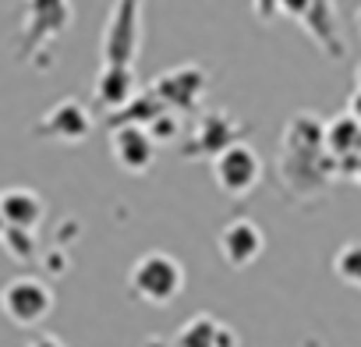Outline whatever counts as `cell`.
<instances>
[{
	"label": "cell",
	"instance_id": "ac0fdd59",
	"mask_svg": "<svg viewBox=\"0 0 361 347\" xmlns=\"http://www.w3.org/2000/svg\"><path fill=\"white\" fill-rule=\"evenodd\" d=\"M252 11L259 22H273L280 18V0H252Z\"/></svg>",
	"mask_w": 361,
	"mask_h": 347
},
{
	"label": "cell",
	"instance_id": "9c48e42d",
	"mask_svg": "<svg viewBox=\"0 0 361 347\" xmlns=\"http://www.w3.org/2000/svg\"><path fill=\"white\" fill-rule=\"evenodd\" d=\"M216 248H220V255H224V262L231 269H245V266L259 262V255L266 252V234H262V227L255 220L238 217V220H231L220 231Z\"/></svg>",
	"mask_w": 361,
	"mask_h": 347
},
{
	"label": "cell",
	"instance_id": "4fadbf2b",
	"mask_svg": "<svg viewBox=\"0 0 361 347\" xmlns=\"http://www.w3.org/2000/svg\"><path fill=\"white\" fill-rule=\"evenodd\" d=\"M135 96H138L135 68H124V64H103V68H99V75H96V82H92V99H96L106 114L124 110Z\"/></svg>",
	"mask_w": 361,
	"mask_h": 347
},
{
	"label": "cell",
	"instance_id": "44dd1931",
	"mask_svg": "<svg viewBox=\"0 0 361 347\" xmlns=\"http://www.w3.org/2000/svg\"><path fill=\"white\" fill-rule=\"evenodd\" d=\"M354 181L361 185V156H357V166H354Z\"/></svg>",
	"mask_w": 361,
	"mask_h": 347
},
{
	"label": "cell",
	"instance_id": "ba28073f",
	"mask_svg": "<svg viewBox=\"0 0 361 347\" xmlns=\"http://www.w3.org/2000/svg\"><path fill=\"white\" fill-rule=\"evenodd\" d=\"M92 131V114L78 103V99H61L54 103L36 124H32V138L39 142H61V145H78L85 142Z\"/></svg>",
	"mask_w": 361,
	"mask_h": 347
},
{
	"label": "cell",
	"instance_id": "8992f818",
	"mask_svg": "<svg viewBox=\"0 0 361 347\" xmlns=\"http://www.w3.org/2000/svg\"><path fill=\"white\" fill-rule=\"evenodd\" d=\"M213 178H216V185H220L224 195L245 199L262 181V159H259V152L248 142H234V145H227L213 159Z\"/></svg>",
	"mask_w": 361,
	"mask_h": 347
},
{
	"label": "cell",
	"instance_id": "cb8c5ba5",
	"mask_svg": "<svg viewBox=\"0 0 361 347\" xmlns=\"http://www.w3.org/2000/svg\"><path fill=\"white\" fill-rule=\"evenodd\" d=\"M357 85H361V64H357Z\"/></svg>",
	"mask_w": 361,
	"mask_h": 347
},
{
	"label": "cell",
	"instance_id": "7402d4cb",
	"mask_svg": "<svg viewBox=\"0 0 361 347\" xmlns=\"http://www.w3.org/2000/svg\"><path fill=\"white\" fill-rule=\"evenodd\" d=\"M4 231H8V224H4V209H0V238H4Z\"/></svg>",
	"mask_w": 361,
	"mask_h": 347
},
{
	"label": "cell",
	"instance_id": "2e32d148",
	"mask_svg": "<svg viewBox=\"0 0 361 347\" xmlns=\"http://www.w3.org/2000/svg\"><path fill=\"white\" fill-rule=\"evenodd\" d=\"M333 273H336L340 284L361 291V238L336 248V255H333Z\"/></svg>",
	"mask_w": 361,
	"mask_h": 347
},
{
	"label": "cell",
	"instance_id": "603a6c76",
	"mask_svg": "<svg viewBox=\"0 0 361 347\" xmlns=\"http://www.w3.org/2000/svg\"><path fill=\"white\" fill-rule=\"evenodd\" d=\"M354 18H357V32H361V8H357V15H354Z\"/></svg>",
	"mask_w": 361,
	"mask_h": 347
},
{
	"label": "cell",
	"instance_id": "8fae6325",
	"mask_svg": "<svg viewBox=\"0 0 361 347\" xmlns=\"http://www.w3.org/2000/svg\"><path fill=\"white\" fill-rule=\"evenodd\" d=\"M110 152L124 174H149L156 159V142L149 138L145 128L124 124V128H110Z\"/></svg>",
	"mask_w": 361,
	"mask_h": 347
},
{
	"label": "cell",
	"instance_id": "d6986e66",
	"mask_svg": "<svg viewBox=\"0 0 361 347\" xmlns=\"http://www.w3.org/2000/svg\"><path fill=\"white\" fill-rule=\"evenodd\" d=\"M25 347H64V340L61 336H54V333H39L36 340H29Z\"/></svg>",
	"mask_w": 361,
	"mask_h": 347
},
{
	"label": "cell",
	"instance_id": "30bf717a",
	"mask_svg": "<svg viewBox=\"0 0 361 347\" xmlns=\"http://www.w3.org/2000/svg\"><path fill=\"white\" fill-rule=\"evenodd\" d=\"M241 142V124L227 114V110H209L202 114L199 128L192 131V142L180 149L185 156H206V159H216L227 145Z\"/></svg>",
	"mask_w": 361,
	"mask_h": 347
},
{
	"label": "cell",
	"instance_id": "6da1fadb",
	"mask_svg": "<svg viewBox=\"0 0 361 347\" xmlns=\"http://www.w3.org/2000/svg\"><path fill=\"white\" fill-rule=\"evenodd\" d=\"M322 121L308 110L294 114L280 135V156H276V178L283 192L298 202H315L329 192L336 178V163L329 159L322 145Z\"/></svg>",
	"mask_w": 361,
	"mask_h": 347
},
{
	"label": "cell",
	"instance_id": "5b68a950",
	"mask_svg": "<svg viewBox=\"0 0 361 347\" xmlns=\"http://www.w3.org/2000/svg\"><path fill=\"white\" fill-rule=\"evenodd\" d=\"M0 312H4L15 326L32 329L50 319L54 312V291L39 276H15L0 291Z\"/></svg>",
	"mask_w": 361,
	"mask_h": 347
},
{
	"label": "cell",
	"instance_id": "7a4b0ae2",
	"mask_svg": "<svg viewBox=\"0 0 361 347\" xmlns=\"http://www.w3.org/2000/svg\"><path fill=\"white\" fill-rule=\"evenodd\" d=\"M71 18H75L71 0H22V25H18V39H15V61L43 71L50 64V57H47L50 43H57L71 29Z\"/></svg>",
	"mask_w": 361,
	"mask_h": 347
},
{
	"label": "cell",
	"instance_id": "9a60e30c",
	"mask_svg": "<svg viewBox=\"0 0 361 347\" xmlns=\"http://www.w3.org/2000/svg\"><path fill=\"white\" fill-rule=\"evenodd\" d=\"M173 347H238V336H234L231 326H224L220 319L202 312V315L188 319L185 326L177 329Z\"/></svg>",
	"mask_w": 361,
	"mask_h": 347
},
{
	"label": "cell",
	"instance_id": "ffe728a7",
	"mask_svg": "<svg viewBox=\"0 0 361 347\" xmlns=\"http://www.w3.org/2000/svg\"><path fill=\"white\" fill-rule=\"evenodd\" d=\"M347 114H350V117H354V121L361 124V85H357L354 92H350V106H347Z\"/></svg>",
	"mask_w": 361,
	"mask_h": 347
},
{
	"label": "cell",
	"instance_id": "52a82bcc",
	"mask_svg": "<svg viewBox=\"0 0 361 347\" xmlns=\"http://www.w3.org/2000/svg\"><path fill=\"white\" fill-rule=\"evenodd\" d=\"M209 89V71L202 64H180V68H170V71H159L149 85V92L166 106V110H195L202 103Z\"/></svg>",
	"mask_w": 361,
	"mask_h": 347
},
{
	"label": "cell",
	"instance_id": "e0dca14e",
	"mask_svg": "<svg viewBox=\"0 0 361 347\" xmlns=\"http://www.w3.org/2000/svg\"><path fill=\"white\" fill-rule=\"evenodd\" d=\"M145 131H149V138H152L156 145H163V142H177V138H180V117H177L173 110H163Z\"/></svg>",
	"mask_w": 361,
	"mask_h": 347
},
{
	"label": "cell",
	"instance_id": "7c38bea8",
	"mask_svg": "<svg viewBox=\"0 0 361 347\" xmlns=\"http://www.w3.org/2000/svg\"><path fill=\"white\" fill-rule=\"evenodd\" d=\"M312 39L315 47L329 57V61H343V36H340V22H336V4L333 0H308V11L301 15L298 22Z\"/></svg>",
	"mask_w": 361,
	"mask_h": 347
},
{
	"label": "cell",
	"instance_id": "277c9868",
	"mask_svg": "<svg viewBox=\"0 0 361 347\" xmlns=\"http://www.w3.org/2000/svg\"><path fill=\"white\" fill-rule=\"evenodd\" d=\"M99 47H103V64L135 68L142 50V0H114Z\"/></svg>",
	"mask_w": 361,
	"mask_h": 347
},
{
	"label": "cell",
	"instance_id": "5bb4252c",
	"mask_svg": "<svg viewBox=\"0 0 361 347\" xmlns=\"http://www.w3.org/2000/svg\"><path fill=\"white\" fill-rule=\"evenodd\" d=\"M0 209H4L8 231H25V234H32L43 224V217H47V206H43L39 192H32V188L0 192Z\"/></svg>",
	"mask_w": 361,
	"mask_h": 347
},
{
	"label": "cell",
	"instance_id": "3957f363",
	"mask_svg": "<svg viewBox=\"0 0 361 347\" xmlns=\"http://www.w3.org/2000/svg\"><path fill=\"white\" fill-rule=\"evenodd\" d=\"M128 287L138 301L145 305H173L185 291V266H180L170 252H145L135 259L131 273H128Z\"/></svg>",
	"mask_w": 361,
	"mask_h": 347
}]
</instances>
